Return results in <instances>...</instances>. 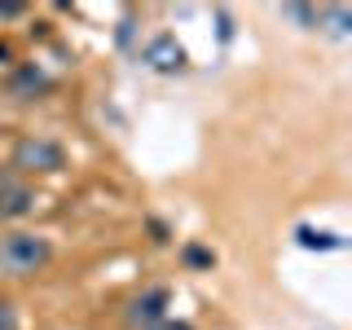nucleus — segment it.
I'll return each instance as SVG.
<instances>
[{"mask_svg": "<svg viewBox=\"0 0 352 330\" xmlns=\"http://www.w3.org/2000/svg\"><path fill=\"white\" fill-rule=\"evenodd\" d=\"M53 242L44 234H27V229H9L0 234V273L5 278H31V273L49 269Z\"/></svg>", "mask_w": 352, "mask_h": 330, "instance_id": "obj_1", "label": "nucleus"}, {"mask_svg": "<svg viewBox=\"0 0 352 330\" xmlns=\"http://www.w3.org/2000/svg\"><path fill=\"white\" fill-rule=\"evenodd\" d=\"M66 168V150L53 137H22L14 146V172L18 176H53Z\"/></svg>", "mask_w": 352, "mask_h": 330, "instance_id": "obj_2", "label": "nucleus"}, {"mask_svg": "<svg viewBox=\"0 0 352 330\" xmlns=\"http://www.w3.org/2000/svg\"><path fill=\"white\" fill-rule=\"evenodd\" d=\"M141 66L154 75H181L185 66H190V53H185V44L172 36V31H159V36L146 40V49H141Z\"/></svg>", "mask_w": 352, "mask_h": 330, "instance_id": "obj_3", "label": "nucleus"}, {"mask_svg": "<svg viewBox=\"0 0 352 330\" xmlns=\"http://www.w3.org/2000/svg\"><path fill=\"white\" fill-rule=\"evenodd\" d=\"M168 304H172L168 286H150V291H141L137 300H128L124 322L132 330H146V326H154V322H163V317H168Z\"/></svg>", "mask_w": 352, "mask_h": 330, "instance_id": "obj_4", "label": "nucleus"}, {"mask_svg": "<svg viewBox=\"0 0 352 330\" xmlns=\"http://www.w3.org/2000/svg\"><path fill=\"white\" fill-rule=\"evenodd\" d=\"M36 207V190L27 185V176L5 172L0 176V220H22Z\"/></svg>", "mask_w": 352, "mask_h": 330, "instance_id": "obj_5", "label": "nucleus"}, {"mask_svg": "<svg viewBox=\"0 0 352 330\" xmlns=\"http://www.w3.org/2000/svg\"><path fill=\"white\" fill-rule=\"evenodd\" d=\"M49 88H53V80L40 71L36 62H22L18 71L9 75V93H14L18 102H36V97H44V93H49Z\"/></svg>", "mask_w": 352, "mask_h": 330, "instance_id": "obj_6", "label": "nucleus"}, {"mask_svg": "<svg viewBox=\"0 0 352 330\" xmlns=\"http://www.w3.org/2000/svg\"><path fill=\"white\" fill-rule=\"evenodd\" d=\"M317 31H326L330 40H348L352 36V9L348 5H322L317 9Z\"/></svg>", "mask_w": 352, "mask_h": 330, "instance_id": "obj_7", "label": "nucleus"}, {"mask_svg": "<svg viewBox=\"0 0 352 330\" xmlns=\"http://www.w3.org/2000/svg\"><path fill=\"white\" fill-rule=\"evenodd\" d=\"M295 242L304 251H344V238L330 234V229H313V225H300L295 229Z\"/></svg>", "mask_w": 352, "mask_h": 330, "instance_id": "obj_8", "label": "nucleus"}, {"mask_svg": "<svg viewBox=\"0 0 352 330\" xmlns=\"http://www.w3.org/2000/svg\"><path fill=\"white\" fill-rule=\"evenodd\" d=\"M282 18L300 22V31H317V5H282Z\"/></svg>", "mask_w": 352, "mask_h": 330, "instance_id": "obj_9", "label": "nucleus"}, {"mask_svg": "<svg viewBox=\"0 0 352 330\" xmlns=\"http://www.w3.org/2000/svg\"><path fill=\"white\" fill-rule=\"evenodd\" d=\"M181 260L190 264V269H212V264H216V251H207V247H198V242H190V247L181 251Z\"/></svg>", "mask_w": 352, "mask_h": 330, "instance_id": "obj_10", "label": "nucleus"}, {"mask_svg": "<svg viewBox=\"0 0 352 330\" xmlns=\"http://www.w3.org/2000/svg\"><path fill=\"white\" fill-rule=\"evenodd\" d=\"M0 330H18V313L9 300H0Z\"/></svg>", "mask_w": 352, "mask_h": 330, "instance_id": "obj_11", "label": "nucleus"}, {"mask_svg": "<svg viewBox=\"0 0 352 330\" xmlns=\"http://www.w3.org/2000/svg\"><path fill=\"white\" fill-rule=\"evenodd\" d=\"M146 330H194V326L181 322V317H163V322H154V326H146Z\"/></svg>", "mask_w": 352, "mask_h": 330, "instance_id": "obj_12", "label": "nucleus"}, {"mask_svg": "<svg viewBox=\"0 0 352 330\" xmlns=\"http://www.w3.org/2000/svg\"><path fill=\"white\" fill-rule=\"evenodd\" d=\"M27 14V5H14V0H9V5H0V22H9V18H22Z\"/></svg>", "mask_w": 352, "mask_h": 330, "instance_id": "obj_13", "label": "nucleus"}, {"mask_svg": "<svg viewBox=\"0 0 352 330\" xmlns=\"http://www.w3.org/2000/svg\"><path fill=\"white\" fill-rule=\"evenodd\" d=\"M0 58H9V49H5V44H0Z\"/></svg>", "mask_w": 352, "mask_h": 330, "instance_id": "obj_14", "label": "nucleus"}]
</instances>
